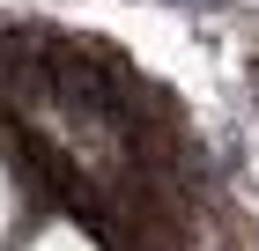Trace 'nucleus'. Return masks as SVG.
Segmentation results:
<instances>
[{"label":"nucleus","mask_w":259,"mask_h":251,"mask_svg":"<svg viewBox=\"0 0 259 251\" xmlns=\"http://www.w3.org/2000/svg\"><path fill=\"white\" fill-rule=\"evenodd\" d=\"M252 96H259V52H252Z\"/></svg>","instance_id":"nucleus-1"}]
</instances>
